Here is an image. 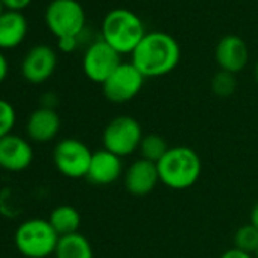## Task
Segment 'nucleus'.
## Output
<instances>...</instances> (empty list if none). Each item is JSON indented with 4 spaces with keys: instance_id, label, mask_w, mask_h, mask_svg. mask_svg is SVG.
<instances>
[{
    "instance_id": "f257e3e1",
    "label": "nucleus",
    "mask_w": 258,
    "mask_h": 258,
    "mask_svg": "<svg viewBox=\"0 0 258 258\" xmlns=\"http://www.w3.org/2000/svg\"><path fill=\"white\" fill-rule=\"evenodd\" d=\"M131 56V62L145 78H160L176 69L181 47L166 32H148Z\"/></svg>"
},
{
    "instance_id": "f03ea898",
    "label": "nucleus",
    "mask_w": 258,
    "mask_h": 258,
    "mask_svg": "<svg viewBox=\"0 0 258 258\" xmlns=\"http://www.w3.org/2000/svg\"><path fill=\"white\" fill-rule=\"evenodd\" d=\"M160 182L172 190L191 188L201 178L202 161L190 146H172L157 163Z\"/></svg>"
},
{
    "instance_id": "7ed1b4c3",
    "label": "nucleus",
    "mask_w": 258,
    "mask_h": 258,
    "mask_svg": "<svg viewBox=\"0 0 258 258\" xmlns=\"http://www.w3.org/2000/svg\"><path fill=\"white\" fill-rule=\"evenodd\" d=\"M145 25L133 11L117 8L109 11L102 23V40L120 55L133 53L145 38Z\"/></svg>"
},
{
    "instance_id": "20e7f679",
    "label": "nucleus",
    "mask_w": 258,
    "mask_h": 258,
    "mask_svg": "<svg viewBox=\"0 0 258 258\" xmlns=\"http://www.w3.org/2000/svg\"><path fill=\"white\" fill-rule=\"evenodd\" d=\"M59 235L46 219H28L20 223L14 234L17 250L26 258H47L55 253Z\"/></svg>"
},
{
    "instance_id": "39448f33",
    "label": "nucleus",
    "mask_w": 258,
    "mask_h": 258,
    "mask_svg": "<svg viewBox=\"0 0 258 258\" xmlns=\"http://www.w3.org/2000/svg\"><path fill=\"white\" fill-rule=\"evenodd\" d=\"M143 136L142 124L137 118L131 115H117L109 120L103 129V149L120 158L129 157L139 151Z\"/></svg>"
},
{
    "instance_id": "423d86ee",
    "label": "nucleus",
    "mask_w": 258,
    "mask_h": 258,
    "mask_svg": "<svg viewBox=\"0 0 258 258\" xmlns=\"http://www.w3.org/2000/svg\"><path fill=\"white\" fill-rule=\"evenodd\" d=\"M46 23L56 38L79 37L85 26V13L78 0H52L46 10Z\"/></svg>"
},
{
    "instance_id": "0eeeda50",
    "label": "nucleus",
    "mask_w": 258,
    "mask_h": 258,
    "mask_svg": "<svg viewBox=\"0 0 258 258\" xmlns=\"http://www.w3.org/2000/svg\"><path fill=\"white\" fill-rule=\"evenodd\" d=\"M93 152L78 139H64L53 149V164L56 170L70 179L87 178Z\"/></svg>"
},
{
    "instance_id": "6e6552de",
    "label": "nucleus",
    "mask_w": 258,
    "mask_h": 258,
    "mask_svg": "<svg viewBox=\"0 0 258 258\" xmlns=\"http://www.w3.org/2000/svg\"><path fill=\"white\" fill-rule=\"evenodd\" d=\"M145 79L133 62H121L102 84L103 96L112 103H126L142 91Z\"/></svg>"
},
{
    "instance_id": "1a4fd4ad",
    "label": "nucleus",
    "mask_w": 258,
    "mask_h": 258,
    "mask_svg": "<svg viewBox=\"0 0 258 258\" xmlns=\"http://www.w3.org/2000/svg\"><path fill=\"white\" fill-rule=\"evenodd\" d=\"M120 56L121 55L115 52L103 40L94 41L84 53L82 69L85 76L90 81L102 85L121 64Z\"/></svg>"
},
{
    "instance_id": "9d476101",
    "label": "nucleus",
    "mask_w": 258,
    "mask_h": 258,
    "mask_svg": "<svg viewBox=\"0 0 258 258\" xmlns=\"http://www.w3.org/2000/svg\"><path fill=\"white\" fill-rule=\"evenodd\" d=\"M56 66V52L50 46L38 44L25 55L22 62V75L31 84H43L55 73Z\"/></svg>"
},
{
    "instance_id": "9b49d317",
    "label": "nucleus",
    "mask_w": 258,
    "mask_h": 258,
    "mask_svg": "<svg viewBox=\"0 0 258 258\" xmlns=\"http://www.w3.org/2000/svg\"><path fill=\"white\" fill-rule=\"evenodd\" d=\"M126 191L136 198L151 195L160 182V173L155 163L139 158L127 166L123 175Z\"/></svg>"
},
{
    "instance_id": "f8f14e48",
    "label": "nucleus",
    "mask_w": 258,
    "mask_h": 258,
    "mask_svg": "<svg viewBox=\"0 0 258 258\" xmlns=\"http://www.w3.org/2000/svg\"><path fill=\"white\" fill-rule=\"evenodd\" d=\"M32 161L34 149L26 139L10 134L0 140V169L17 173L26 170Z\"/></svg>"
},
{
    "instance_id": "ddd939ff",
    "label": "nucleus",
    "mask_w": 258,
    "mask_h": 258,
    "mask_svg": "<svg viewBox=\"0 0 258 258\" xmlns=\"http://www.w3.org/2000/svg\"><path fill=\"white\" fill-rule=\"evenodd\" d=\"M214 58L220 70L237 75L247 66V44L243 38L237 35H226L219 40L214 49Z\"/></svg>"
},
{
    "instance_id": "4468645a",
    "label": "nucleus",
    "mask_w": 258,
    "mask_h": 258,
    "mask_svg": "<svg viewBox=\"0 0 258 258\" xmlns=\"http://www.w3.org/2000/svg\"><path fill=\"white\" fill-rule=\"evenodd\" d=\"M123 158L111 154L106 149L93 152L91 163L87 173V181L93 185L105 187L117 182L123 175Z\"/></svg>"
},
{
    "instance_id": "2eb2a0df",
    "label": "nucleus",
    "mask_w": 258,
    "mask_h": 258,
    "mask_svg": "<svg viewBox=\"0 0 258 258\" xmlns=\"http://www.w3.org/2000/svg\"><path fill=\"white\" fill-rule=\"evenodd\" d=\"M61 129V117L55 108L40 106L26 121V134L29 140L37 143H47L56 139Z\"/></svg>"
},
{
    "instance_id": "dca6fc26",
    "label": "nucleus",
    "mask_w": 258,
    "mask_h": 258,
    "mask_svg": "<svg viewBox=\"0 0 258 258\" xmlns=\"http://www.w3.org/2000/svg\"><path fill=\"white\" fill-rule=\"evenodd\" d=\"M28 22L22 11L7 10L0 16V49H14L26 37Z\"/></svg>"
},
{
    "instance_id": "f3484780",
    "label": "nucleus",
    "mask_w": 258,
    "mask_h": 258,
    "mask_svg": "<svg viewBox=\"0 0 258 258\" xmlns=\"http://www.w3.org/2000/svg\"><path fill=\"white\" fill-rule=\"evenodd\" d=\"M53 255L55 258H94L90 240L81 232L59 237Z\"/></svg>"
},
{
    "instance_id": "a211bd4d",
    "label": "nucleus",
    "mask_w": 258,
    "mask_h": 258,
    "mask_svg": "<svg viewBox=\"0 0 258 258\" xmlns=\"http://www.w3.org/2000/svg\"><path fill=\"white\" fill-rule=\"evenodd\" d=\"M52 228L59 237L79 232L81 228V214L72 205H58L52 210L49 219Z\"/></svg>"
},
{
    "instance_id": "6ab92c4d",
    "label": "nucleus",
    "mask_w": 258,
    "mask_h": 258,
    "mask_svg": "<svg viewBox=\"0 0 258 258\" xmlns=\"http://www.w3.org/2000/svg\"><path fill=\"white\" fill-rule=\"evenodd\" d=\"M170 146L167 145L166 139L160 134H145L139 148L140 158L148 160L151 163H158L167 152Z\"/></svg>"
},
{
    "instance_id": "aec40b11",
    "label": "nucleus",
    "mask_w": 258,
    "mask_h": 258,
    "mask_svg": "<svg viewBox=\"0 0 258 258\" xmlns=\"http://www.w3.org/2000/svg\"><path fill=\"white\" fill-rule=\"evenodd\" d=\"M234 247L255 255L258 249V229L250 223L240 226L234 234Z\"/></svg>"
},
{
    "instance_id": "412c9836",
    "label": "nucleus",
    "mask_w": 258,
    "mask_h": 258,
    "mask_svg": "<svg viewBox=\"0 0 258 258\" xmlns=\"http://www.w3.org/2000/svg\"><path fill=\"white\" fill-rule=\"evenodd\" d=\"M237 88L235 75L219 70L211 79V90L217 97H229Z\"/></svg>"
},
{
    "instance_id": "4be33fe9",
    "label": "nucleus",
    "mask_w": 258,
    "mask_h": 258,
    "mask_svg": "<svg viewBox=\"0 0 258 258\" xmlns=\"http://www.w3.org/2000/svg\"><path fill=\"white\" fill-rule=\"evenodd\" d=\"M16 109L14 106L5 100L0 99V140L4 137L13 134V127L16 124Z\"/></svg>"
},
{
    "instance_id": "5701e85b",
    "label": "nucleus",
    "mask_w": 258,
    "mask_h": 258,
    "mask_svg": "<svg viewBox=\"0 0 258 258\" xmlns=\"http://www.w3.org/2000/svg\"><path fill=\"white\" fill-rule=\"evenodd\" d=\"M78 46V37H62V38H58V47L66 52V53H70L76 49Z\"/></svg>"
},
{
    "instance_id": "b1692460",
    "label": "nucleus",
    "mask_w": 258,
    "mask_h": 258,
    "mask_svg": "<svg viewBox=\"0 0 258 258\" xmlns=\"http://www.w3.org/2000/svg\"><path fill=\"white\" fill-rule=\"evenodd\" d=\"M220 258H255V256H253L252 253H247V252L240 250V249H237V247H231V249L225 250V252L220 255Z\"/></svg>"
},
{
    "instance_id": "393cba45",
    "label": "nucleus",
    "mask_w": 258,
    "mask_h": 258,
    "mask_svg": "<svg viewBox=\"0 0 258 258\" xmlns=\"http://www.w3.org/2000/svg\"><path fill=\"white\" fill-rule=\"evenodd\" d=\"M2 4H4L5 8H8V10L22 11L25 7H28V5L31 4V0H2Z\"/></svg>"
},
{
    "instance_id": "a878e982",
    "label": "nucleus",
    "mask_w": 258,
    "mask_h": 258,
    "mask_svg": "<svg viewBox=\"0 0 258 258\" xmlns=\"http://www.w3.org/2000/svg\"><path fill=\"white\" fill-rule=\"evenodd\" d=\"M7 75H8V61L2 53H0V84L5 81Z\"/></svg>"
},
{
    "instance_id": "bb28decb",
    "label": "nucleus",
    "mask_w": 258,
    "mask_h": 258,
    "mask_svg": "<svg viewBox=\"0 0 258 258\" xmlns=\"http://www.w3.org/2000/svg\"><path fill=\"white\" fill-rule=\"evenodd\" d=\"M250 225H253L256 229H258V202L252 207L250 210V220H249Z\"/></svg>"
},
{
    "instance_id": "cd10ccee",
    "label": "nucleus",
    "mask_w": 258,
    "mask_h": 258,
    "mask_svg": "<svg viewBox=\"0 0 258 258\" xmlns=\"http://www.w3.org/2000/svg\"><path fill=\"white\" fill-rule=\"evenodd\" d=\"M4 11H5V5L2 4V0H0V16L4 14Z\"/></svg>"
},
{
    "instance_id": "c85d7f7f",
    "label": "nucleus",
    "mask_w": 258,
    "mask_h": 258,
    "mask_svg": "<svg viewBox=\"0 0 258 258\" xmlns=\"http://www.w3.org/2000/svg\"><path fill=\"white\" fill-rule=\"evenodd\" d=\"M255 79L258 82V62H256V67H255Z\"/></svg>"
},
{
    "instance_id": "c756f323",
    "label": "nucleus",
    "mask_w": 258,
    "mask_h": 258,
    "mask_svg": "<svg viewBox=\"0 0 258 258\" xmlns=\"http://www.w3.org/2000/svg\"><path fill=\"white\" fill-rule=\"evenodd\" d=\"M255 258H258V249H256V252H255V255H253Z\"/></svg>"
}]
</instances>
